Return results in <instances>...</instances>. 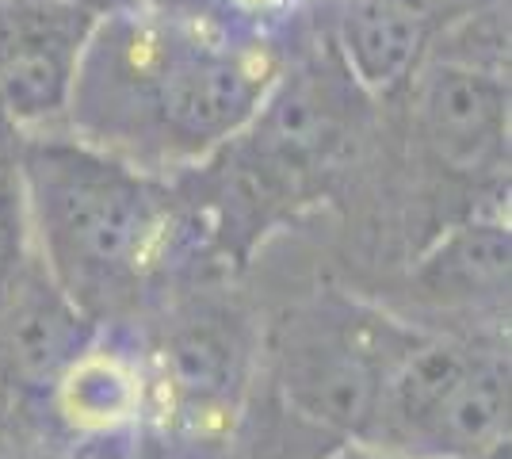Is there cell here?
<instances>
[{
	"mask_svg": "<svg viewBox=\"0 0 512 459\" xmlns=\"http://www.w3.org/2000/svg\"><path fill=\"white\" fill-rule=\"evenodd\" d=\"M406 4H413V8H421V12H428V8H432V0H406Z\"/></svg>",
	"mask_w": 512,
	"mask_h": 459,
	"instance_id": "obj_12",
	"label": "cell"
},
{
	"mask_svg": "<svg viewBox=\"0 0 512 459\" xmlns=\"http://www.w3.org/2000/svg\"><path fill=\"white\" fill-rule=\"evenodd\" d=\"M195 16L150 0L104 4L73 73L65 134L142 173H161V123Z\"/></svg>",
	"mask_w": 512,
	"mask_h": 459,
	"instance_id": "obj_2",
	"label": "cell"
},
{
	"mask_svg": "<svg viewBox=\"0 0 512 459\" xmlns=\"http://www.w3.org/2000/svg\"><path fill=\"white\" fill-rule=\"evenodd\" d=\"M333 54L352 85L386 100L413 81L428 50V12L406 0H333Z\"/></svg>",
	"mask_w": 512,
	"mask_h": 459,
	"instance_id": "obj_7",
	"label": "cell"
},
{
	"mask_svg": "<svg viewBox=\"0 0 512 459\" xmlns=\"http://www.w3.org/2000/svg\"><path fill=\"white\" fill-rule=\"evenodd\" d=\"M509 437V356L482 352L463 383L421 425L406 456L474 459L497 452Z\"/></svg>",
	"mask_w": 512,
	"mask_h": 459,
	"instance_id": "obj_8",
	"label": "cell"
},
{
	"mask_svg": "<svg viewBox=\"0 0 512 459\" xmlns=\"http://www.w3.org/2000/svg\"><path fill=\"white\" fill-rule=\"evenodd\" d=\"M31 264H35V241H31L20 169L16 161H0V306L20 287Z\"/></svg>",
	"mask_w": 512,
	"mask_h": 459,
	"instance_id": "obj_9",
	"label": "cell"
},
{
	"mask_svg": "<svg viewBox=\"0 0 512 459\" xmlns=\"http://www.w3.org/2000/svg\"><path fill=\"white\" fill-rule=\"evenodd\" d=\"M16 169L35 257L92 322H104L169 264L180 226L150 173L69 134L23 138Z\"/></svg>",
	"mask_w": 512,
	"mask_h": 459,
	"instance_id": "obj_1",
	"label": "cell"
},
{
	"mask_svg": "<svg viewBox=\"0 0 512 459\" xmlns=\"http://www.w3.org/2000/svg\"><path fill=\"white\" fill-rule=\"evenodd\" d=\"M413 119L448 173L482 176L509 153V81L474 58H428L413 73Z\"/></svg>",
	"mask_w": 512,
	"mask_h": 459,
	"instance_id": "obj_6",
	"label": "cell"
},
{
	"mask_svg": "<svg viewBox=\"0 0 512 459\" xmlns=\"http://www.w3.org/2000/svg\"><path fill=\"white\" fill-rule=\"evenodd\" d=\"M341 459H398V456H383L379 448H367V444H363V452H348V456H341Z\"/></svg>",
	"mask_w": 512,
	"mask_h": 459,
	"instance_id": "obj_11",
	"label": "cell"
},
{
	"mask_svg": "<svg viewBox=\"0 0 512 459\" xmlns=\"http://www.w3.org/2000/svg\"><path fill=\"white\" fill-rule=\"evenodd\" d=\"M104 4L0 0V108L20 138L65 134L81 50Z\"/></svg>",
	"mask_w": 512,
	"mask_h": 459,
	"instance_id": "obj_4",
	"label": "cell"
},
{
	"mask_svg": "<svg viewBox=\"0 0 512 459\" xmlns=\"http://www.w3.org/2000/svg\"><path fill=\"white\" fill-rule=\"evenodd\" d=\"M417 329L356 303L318 306L291 329L283 349L287 402L321 425L367 437L390 368L413 345Z\"/></svg>",
	"mask_w": 512,
	"mask_h": 459,
	"instance_id": "obj_3",
	"label": "cell"
},
{
	"mask_svg": "<svg viewBox=\"0 0 512 459\" xmlns=\"http://www.w3.org/2000/svg\"><path fill=\"white\" fill-rule=\"evenodd\" d=\"M39 402L73 444H127L153 425L150 349L130 329L96 322Z\"/></svg>",
	"mask_w": 512,
	"mask_h": 459,
	"instance_id": "obj_5",
	"label": "cell"
},
{
	"mask_svg": "<svg viewBox=\"0 0 512 459\" xmlns=\"http://www.w3.org/2000/svg\"><path fill=\"white\" fill-rule=\"evenodd\" d=\"M310 0H203V16L234 27L241 35L272 39L279 27L302 16Z\"/></svg>",
	"mask_w": 512,
	"mask_h": 459,
	"instance_id": "obj_10",
	"label": "cell"
}]
</instances>
